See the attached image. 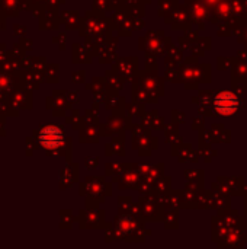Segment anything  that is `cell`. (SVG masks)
Returning <instances> with one entry per match:
<instances>
[{
    "label": "cell",
    "mask_w": 247,
    "mask_h": 249,
    "mask_svg": "<svg viewBox=\"0 0 247 249\" xmlns=\"http://www.w3.org/2000/svg\"><path fill=\"white\" fill-rule=\"evenodd\" d=\"M239 107L237 98L231 92H223L215 98V111H218L223 115L233 114Z\"/></svg>",
    "instance_id": "cell-1"
},
{
    "label": "cell",
    "mask_w": 247,
    "mask_h": 249,
    "mask_svg": "<svg viewBox=\"0 0 247 249\" xmlns=\"http://www.w3.org/2000/svg\"><path fill=\"white\" fill-rule=\"evenodd\" d=\"M41 142L45 147H57L63 143V134L55 127H48L41 134Z\"/></svg>",
    "instance_id": "cell-2"
}]
</instances>
